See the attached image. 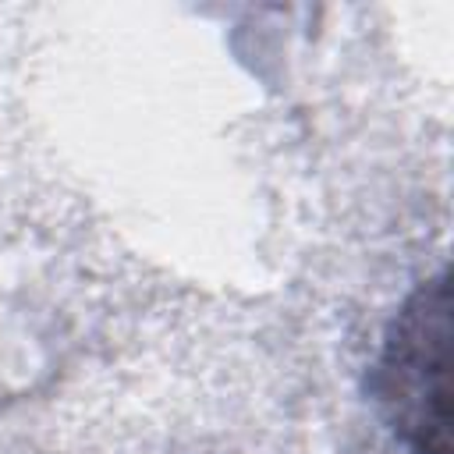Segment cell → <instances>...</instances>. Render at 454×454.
Here are the masks:
<instances>
[{
    "mask_svg": "<svg viewBox=\"0 0 454 454\" xmlns=\"http://www.w3.org/2000/svg\"><path fill=\"white\" fill-rule=\"evenodd\" d=\"M450 287L436 270L401 301L369 372V390L408 454H450L447 443Z\"/></svg>",
    "mask_w": 454,
    "mask_h": 454,
    "instance_id": "cell-1",
    "label": "cell"
}]
</instances>
